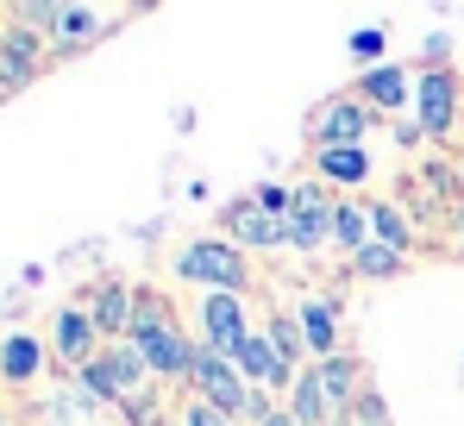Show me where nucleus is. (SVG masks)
Returning <instances> with one entry per match:
<instances>
[{
	"label": "nucleus",
	"instance_id": "obj_23",
	"mask_svg": "<svg viewBox=\"0 0 464 426\" xmlns=\"http://www.w3.org/2000/svg\"><path fill=\"white\" fill-rule=\"evenodd\" d=\"M333 238L339 245H352V251H364L377 232H371V208H333Z\"/></svg>",
	"mask_w": 464,
	"mask_h": 426
},
{
	"label": "nucleus",
	"instance_id": "obj_22",
	"mask_svg": "<svg viewBox=\"0 0 464 426\" xmlns=\"http://www.w3.org/2000/svg\"><path fill=\"white\" fill-rule=\"evenodd\" d=\"M371 232H377V245H389V251H401L408 257V245H414V232H408V219L389 208V201H377L371 208Z\"/></svg>",
	"mask_w": 464,
	"mask_h": 426
},
{
	"label": "nucleus",
	"instance_id": "obj_4",
	"mask_svg": "<svg viewBox=\"0 0 464 426\" xmlns=\"http://www.w3.org/2000/svg\"><path fill=\"white\" fill-rule=\"evenodd\" d=\"M333 238V208H326V195L302 182L295 195H289V219H283V245H295V251H314V245H326Z\"/></svg>",
	"mask_w": 464,
	"mask_h": 426
},
{
	"label": "nucleus",
	"instance_id": "obj_16",
	"mask_svg": "<svg viewBox=\"0 0 464 426\" xmlns=\"http://www.w3.org/2000/svg\"><path fill=\"white\" fill-rule=\"evenodd\" d=\"M333 414V402H326V389H320V376H295V389H289V421L295 426H326Z\"/></svg>",
	"mask_w": 464,
	"mask_h": 426
},
{
	"label": "nucleus",
	"instance_id": "obj_3",
	"mask_svg": "<svg viewBox=\"0 0 464 426\" xmlns=\"http://www.w3.org/2000/svg\"><path fill=\"white\" fill-rule=\"evenodd\" d=\"M188 382L201 389V402L208 408H220V414H251V382L232 370V357L208 352V345H195V370H188Z\"/></svg>",
	"mask_w": 464,
	"mask_h": 426
},
{
	"label": "nucleus",
	"instance_id": "obj_8",
	"mask_svg": "<svg viewBox=\"0 0 464 426\" xmlns=\"http://www.w3.org/2000/svg\"><path fill=\"white\" fill-rule=\"evenodd\" d=\"M38 57H44V38L25 25H6L0 32V94H19L38 75Z\"/></svg>",
	"mask_w": 464,
	"mask_h": 426
},
{
	"label": "nucleus",
	"instance_id": "obj_12",
	"mask_svg": "<svg viewBox=\"0 0 464 426\" xmlns=\"http://www.w3.org/2000/svg\"><path fill=\"white\" fill-rule=\"evenodd\" d=\"M88 320H94V333H101L107 345H120L126 326H132V288L126 283H101L94 301H88Z\"/></svg>",
	"mask_w": 464,
	"mask_h": 426
},
{
	"label": "nucleus",
	"instance_id": "obj_24",
	"mask_svg": "<svg viewBox=\"0 0 464 426\" xmlns=\"http://www.w3.org/2000/svg\"><path fill=\"white\" fill-rule=\"evenodd\" d=\"M352 264H358V276H395V270H408V257L401 251H389V245H364V251H352Z\"/></svg>",
	"mask_w": 464,
	"mask_h": 426
},
{
	"label": "nucleus",
	"instance_id": "obj_13",
	"mask_svg": "<svg viewBox=\"0 0 464 426\" xmlns=\"http://www.w3.org/2000/svg\"><path fill=\"white\" fill-rule=\"evenodd\" d=\"M227 232H232V245H238V251H245V245H257V251L283 245V219H276V213H264L257 201H238V208H227Z\"/></svg>",
	"mask_w": 464,
	"mask_h": 426
},
{
	"label": "nucleus",
	"instance_id": "obj_14",
	"mask_svg": "<svg viewBox=\"0 0 464 426\" xmlns=\"http://www.w3.org/2000/svg\"><path fill=\"white\" fill-rule=\"evenodd\" d=\"M314 376H320V389H326V402H333V408H345V414H352V402H358V395H364V389H358V357H326V363H314Z\"/></svg>",
	"mask_w": 464,
	"mask_h": 426
},
{
	"label": "nucleus",
	"instance_id": "obj_15",
	"mask_svg": "<svg viewBox=\"0 0 464 426\" xmlns=\"http://www.w3.org/2000/svg\"><path fill=\"white\" fill-rule=\"evenodd\" d=\"M44 370V345L32 339V333H6V345H0V376L6 382H32Z\"/></svg>",
	"mask_w": 464,
	"mask_h": 426
},
{
	"label": "nucleus",
	"instance_id": "obj_18",
	"mask_svg": "<svg viewBox=\"0 0 464 426\" xmlns=\"http://www.w3.org/2000/svg\"><path fill=\"white\" fill-rule=\"evenodd\" d=\"M51 38H57L63 51H76V44H94V38H101V13H94V6H63Z\"/></svg>",
	"mask_w": 464,
	"mask_h": 426
},
{
	"label": "nucleus",
	"instance_id": "obj_21",
	"mask_svg": "<svg viewBox=\"0 0 464 426\" xmlns=\"http://www.w3.org/2000/svg\"><path fill=\"white\" fill-rule=\"evenodd\" d=\"M264 339H270V352L283 357L289 370L302 363V352H308V339H302V320H289V314H276L270 326H264Z\"/></svg>",
	"mask_w": 464,
	"mask_h": 426
},
{
	"label": "nucleus",
	"instance_id": "obj_9",
	"mask_svg": "<svg viewBox=\"0 0 464 426\" xmlns=\"http://www.w3.org/2000/svg\"><path fill=\"white\" fill-rule=\"evenodd\" d=\"M414 94H420V132H452V120H459V75L427 70L414 82Z\"/></svg>",
	"mask_w": 464,
	"mask_h": 426
},
{
	"label": "nucleus",
	"instance_id": "obj_6",
	"mask_svg": "<svg viewBox=\"0 0 464 426\" xmlns=\"http://www.w3.org/2000/svg\"><path fill=\"white\" fill-rule=\"evenodd\" d=\"M232 370H238L245 382H257V389H295V370L270 352L264 333H245V339L232 345Z\"/></svg>",
	"mask_w": 464,
	"mask_h": 426
},
{
	"label": "nucleus",
	"instance_id": "obj_10",
	"mask_svg": "<svg viewBox=\"0 0 464 426\" xmlns=\"http://www.w3.org/2000/svg\"><path fill=\"white\" fill-rule=\"evenodd\" d=\"M201 333H208V352L232 357V345L251 333V326H245V307H238V295H201Z\"/></svg>",
	"mask_w": 464,
	"mask_h": 426
},
{
	"label": "nucleus",
	"instance_id": "obj_2",
	"mask_svg": "<svg viewBox=\"0 0 464 426\" xmlns=\"http://www.w3.org/2000/svg\"><path fill=\"white\" fill-rule=\"evenodd\" d=\"M176 276L182 283H201L208 295H238L245 288V251L232 238H195L176 257Z\"/></svg>",
	"mask_w": 464,
	"mask_h": 426
},
{
	"label": "nucleus",
	"instance_id": "obj_25",
	"mask_svg": "<svg viewBox=\"0 0 464 426\" xmlns=\"http://www.w3.org/2000/svg\"><path fill=\"white\" fill-rule=\"evenodd\" d=\"M157 326H169V307H163L157 295H132V326H126V339L139 345L145 333H157Z\"/></svg>",
	"mask_w": 464,
	"mask_h": 426
},
{
	"label": "nucleus",
	"instance_id": "obj_30",
	"mask_svg": "<svg viewBox=\"0 0 464 426\" xmlns=\"http://www.w3.org/2000/svg\"><path fill=\"white\" fill-rule=\"evenodd\" d=\"M352 51H358V57H377V51H383V32H358Z\"/></svg>",
	"mask_w": 464,
	"mask_h": 426
},
{
	"label": "nucleus",
	"instance_id": "obj_27",
	"mask_svg": "<svg viewBox=\"0 0 464 426\" xmlns=\"http://www.w3.org/2000/svg\"><path fill=\"white\" fill-rule=\"evenodd\" d=\"M352 426H389V408H383L377 389H364V395L352 402Z\"/></svg>",
	"mask_w": 464,
	"mask_h": 426
},
{
	"label": "nucleus",
	"instance_id": "obj_17",
	"mask_svg": "<svg viewBox=\"0 0 464 426\" xmlns=\"http://www.w3.org/2000/svg\"><path fill=\"white\" fill-rule=\"evenodd\" d=\"M302 339H308V352H320V363H326V357H339V333H333V301H308V307H302Z\"/></svg>",
	"mask_w": 464,
	"mask_h": 426
},
{
	"label": "nucleus",
	"instance_id": "obj_29",
	"mask_svg": "<svg viewBox=\"0 0 464 426\" xmlns=\"http://www.w3.org/2000/svg\"><path fill=\"white\" fill-rule=\"evenodd\" d=\"M182 426H232L227 414H220V408H208V402H195V408H188V421Z\"/></svg>",
	"mask_w": 464,
	"mask_h": 426
},
{
	"label": "nucleus",
	"instance_id": "obj_31",
	"mask_svg": "<svg viewBox=\"0 0 464 426\" xmlns=\"http://www.w3.org/2000/svg\"><path fill=\"white\" fill-rule=\"evenodd\" d=\"M257 426H295V421H289V414L276 408V414H264V421H257Z\"/></svg>",
	"mask_w": 464,
	"mask_h": 426
},
{
	"label": "nucleus",
	"instance_id": "obj_19",
	"mask_svg": "<svg viewBox=\"0 0 464 426\" xmlns=\"http://www.w3.org/2000/svg\"><path fill=\"white\" fill-rule=\"evenodd\" d=\"M358 94H364V107H401V101H408V75L383 63V70H371L358 82Z\"/></svg>",
	"mask_w": 464,
	"mask_h": 426
},
{
	"label": "nucleus",
	"instance_id": "obj_5",
	"mask_svg": "<svg viewBox=\"0 0 464 426\" xmlns=\"http://www.w3.org/2000/svg\"><path fill=\"white\" fill-rule=\"evenodd\" d=\"M371 132V107L364 101H333V107H320L308 126L314 150H345V144H364Z\"/></svg>",
	"mask_w": 464,
	"mask_h": 426
},
{
	"label": "nucleus",
	"instance_id": "obj_7",
	"mask_svg": "<svg viewBox=\"0 0 464 426\" xmlns=\"http://www.w3.org/2000/svg\"><path fill=\"white\" fill-rule=\"evenodd\" d=\"M51 352H57V363H70V370H88V363L101 357V333H94L88 307H63V314H57V326H51Z\"/></svg>",
	"mask_w": 464,
	"mask_h": 426
},
{
	"label": "nucleus",
	"instance_id": "obj_28",
	"mask_svg": "<svg viewBox=\"0 0 464 426\" xmlns=\"http://www.w3.org/2000/svg\"><path fill=\"white\" fill-rule=\"evenodd\" d=\"M126 414H132V426H157V402H151V389H145L139 402H126Z\"/></svg>",
	"mask_w": 464,
	"mask_h": 426
},
{
	"label": "nucleus",
	"instance_id": "obj_20",
	"mask_svg": "<svg viewBox=\"0 0 464 426\" xmlns=\"http://www.w3.org/2000/svg\"><path fill=\"white\" fill-rule=\"evenodd\" d=\"M320 176H333V182H364V176H371V150H364V144L320 150Z\"/></svg>",
	"mask_w": 464,
	"mask_h": 426
},
{
	"label": "nucleus",
	"instance_id": "obj_26",
	"mask_svg": "<svg viewBox=\"0 0 464 426\" xmlns=\"http://www.w3.org/2000/svg\"><path fill=\"white\" fill-rule=\"evenodd\" d=\"M57 0H19L13 6V25H25V32H57Z\"/></svg>",
	"mask_w": 464,
	"mask_h": 426
},
{
	"label": "nucleus",
	"instance_id": "obj_32",
	"mask_svg": "<svg viewBox=\"0 0 464 426\" xmlns=\"http://www.w3.org/2000/svg\"><path fill=\"white\" fill-rule=\"evenodd\" d=\"M459 195H464V157H459Z\"/></svg>",
	"mask_w": 464,
	"mask_h": 426
},
{
	"label": "nucleus",
	"instance_id": "obj_11",
	"mask_svg": "<svg viewBox=\"0 0 464 426\" xmlns=\"http://www.w3.org/2000/svg\"><path fill=\"white\" fill-rule=\"evenodd\" d=\"M126 345H132V339H126ZM139 357L151 363L157 376H188V370H195V345H188L176 326H157V333H145V339H139Z\"/></svg>",
	"mask_w": 464,
	"mask_h": 426
},
{
	"label": "nucleus",
	"instance_id": "obj_1",
	"mask_svg": "<svg viewBox=\"0 0 464 426\" xmlns=\"http://www.w3.org/2000/svg\"><path fill=\"white\" fill-rule=\"evenodd\" d=\"M82 389H88L94 402H120V408H126V402H139V395L151 389V363L139 357V345L120 339V345H107V352L82 370Z\"/></svg>",
	"mask_w": 464,
	"mask_h": 426
}]
</instances>
